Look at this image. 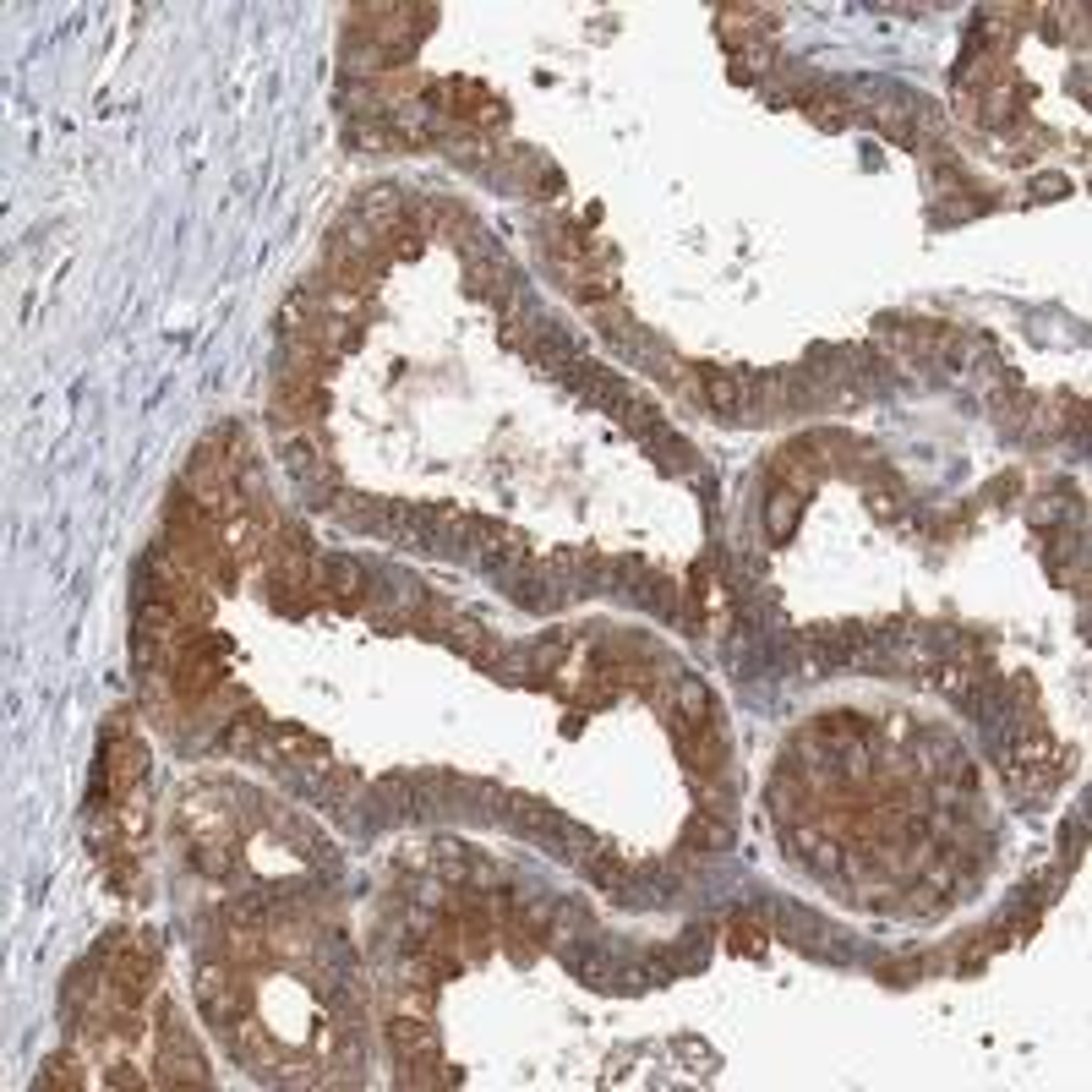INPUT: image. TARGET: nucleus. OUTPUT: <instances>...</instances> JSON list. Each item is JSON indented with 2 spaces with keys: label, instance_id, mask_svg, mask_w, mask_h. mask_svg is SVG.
Masks as SVG:
<instances>
[{
  "label": "nucleus",
  "instance_id": "1",
  "mask_svg": "<svg viewBox=\"0 0 1092 1092\" xmlns=\"http://www.w3.org/2000/svg\"><path fill=\"white\" fill-rule=\"evenodd\" d=\"M388 1049H393V1059L405 1065V1071H415V1065H432L437 1059V1038H432V1027H427V1016H393L388 1022Z\"/></svg>",
  "mask_w": 1092,
  "mask_h": 1092
},
{
  "label": "nucleus",
  "instance_id": "2",
  "mask_svg": "<svg viewBox=\"0 0 1092 1092\" xmlns=\"http://www.w3.org/2000/svg\"><path fill=\"white\" fill-rule=\"evenodd\" d=\"M700 388L705 399L727 415H743V377L737 372H721V366H700Z\"/></svg>",
  "mask_w": 1092,
  "mask_h": 1092
},
{
  "label": "nucleus",
  "instance_id": "3",
  "mask_svg": "<svg viewBox=\"0 0 1092 1092\" xmlns=\"http://www.w3.org/2000/svg\"><path fill=\"white\" fill-rule=\"evenodd\" d=\"M798 513H803V492H792V486H776L765 503V525H770V541H786L792 530H798Z\"/></svg>",
  "mask_w": 1092,
  "mask_h": 1092
},
{
  "label": "nucleus",
  "instance_id": "4",
  "mask_svg": "<svg viewBox=\"0 0 1092 1092\" xmlns=\"http://www.w3.org/2000/svg\"><path fill=\"white\" fill-rule=\"evenodd\" d=\"M682 841H688V847H710V853H716V847H727V819H721V814H700L688 831H682Z\"/></svg>",
  "mask_w": 1092,
  "mask_h": 1092
},
{
  "label": "nucleus",
  "instance_id": "5",
  "mask_svg": "<svg viewBox=\"0 0 1092 1092\" xmlns=\"http://www.w3.org/2000/svg\"><path fill=\"white\" fill-rule=\"evenodd\" d=\"M38 1087H83V1076H77V1055H55L50 1065H44V1076H38Z\"/></svg>",
  "mask_w": 1092,
  "mask_h": 1092
},
{
  "label": "nucleus",
  "instance_id": "6",
  "mask_svg": "<svg viewBox=\"0 0 1092 1092\" xmlns=\"http://www.w3.org/2000/svg\"><path fill=\"white\" fill-rule=\"evenodd\" d=\"M765 939H770V929L759 918H737L732 923V951H759Z\"/></svg>",
  "mask_w": 1092,
  "mask_h": 1092
},
{
  "label": "nucleus",
  "instance_id": "7",
  "mask_svg": "<svg viewBox=\"0 0 1092 1092\" xmlns=\"http://www.w3.org/2000/svg\"><path fill=\"white\" fill-rule=\"evenodd\" d=\"M104 1081H110V1087H142L148 1076H136V1065H132V1059H115V1065L104 1071Z\"/></svg>",
  "mask_w": 1092,
  "mask_h": 1092
},
{
  "label": "nucleus",
  "instance_id": "8",
  "mask_svg": "<svg viewBox=\"0 0 1092 1092\" xmlns=\"http://www.w3.org/2000/svg\"><path fill=\"white\" fill-rule=\"evenodd\" d=\"M918 973H923V961H896V967H885V983H906Z\"/></svg>",
  "mask_w": 1092,
  "mask_h": 1092
}]
</instances>
